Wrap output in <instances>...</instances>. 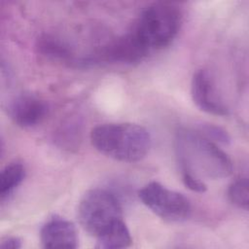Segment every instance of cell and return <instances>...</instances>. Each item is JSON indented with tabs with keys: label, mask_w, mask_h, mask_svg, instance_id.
Wrapping results in <instances>:
<instances>
[{
	"label": "cell",
	"mask_w": 249,
	"mask_h": 249,
	"mask_svg": "<svg viewBox=\"0 0 249 249\" xmlns=\"http://www.w3.org/2000/svg\"><path fill=\"white\" fill-rule=\"evenodd\" d=\"M39 52L48 57L59 60H69L72 58L71 49L60 39L45 34L37 41Z\"/></svg>",
	"instance_id": "obj_12"
},
{
	"label": "cell",
	"mask_w": 249,
	"mask_h": 249,
	"mask_svg": "<svg viewBox=\"0 0 249 249\" xmlns=\"http://www.w3.org/2000/svg\"><path fill=\"white\" fill-rule=\"evenodd\" d=\"M199 132L203 134L205 137H207L208 139H215L223 143H228L230 141V136L228 135L227 131L213 124L202 125Z\"/></svg>",
	"instance_id": "obj_14"
},
{
	"label": "cell",
	"mask_w": 249,
	"mask_h": 249,
	"mask_svg": "<svg viewBox=\"0 0 249 249\" xmlns=\"http://www.w3.org/2000/svg\"><path fill=\"white\" fill-rule=\"evenodd\" d=\"M181 176H182L183 183L190 190L196 192V193H204L206 191L207 186L204 183V181H202L198 178H196L192 175H189V174H181Z\"/></svg>",
	"instance_id": "obj_15"
},
{
	"label": "cell",
	"mask_w": 249,
	"mask_h": 249,
	"mask_svg": "<svg viewBox=\"0 0 249 249\" xmlns=\"http://www.w3.org/2000/svg\"><path fill=\"white\" fill-rule=\"evenodd\" d=\"M175 154L181 174L202 181L222 179L232 171L229 156L199 131L179 128L175 135Z\"/></svg>",
	"instance_id": "obj_1"
},
{
	"label": "cell",
	"mask_w": 249,
	"mask_h": 249,
	"mask_svg": "<svg viewBox=\"0 0 249 249\" xmlns=\"http://www.w3.org/2000/svg\"><path fill=\"white\" fill-rule=\"evenodd\" d=\"M191 93L196 105L202 111L216 115L227 116L229 108L222 100L210 74L203 69L194 74Z\"/></svg>",
	"instance_id": "obj_7"
},
{
	"label": "cell",
	"mask_w": 249,
	"mask_h": 249,
	"mask_svg": "<svg viewBox=\"0 0 249 249\" xmlns=\"http://www.w3.org/2000/svg\"><path fill=\"white\" fill-rule=\"evenodd\" d=\"M96 247L102 249L124 248L131 244V236L123 219L115 222L96 236Z\"/></svg>",
	"instance_id": "obj_10"
},
{
	"label": "cell",
	"mask_w": 249,
	"mask_h": 249,
	"mask_svg": "<svg viewBox=\"0 0 249 249\" xmlns=\"http://www.w3.org/2000/svg\"><path fill=\"white\" fill-rule=\"evenodd\" d=\"M7 112L18 126L33 127L47 117L49 105L46 100L33 93H20L11 100Z\"/></svg>",
	"instance_id": "obj_6"
},
{
	"label": "cell",
	"mask_w": 249,
	"mask_h": 249,
	"mask_svg": "<svg viewBox=\"0 0 249 249\" xmlns=\"http://www.w3.org/2000/svg\"><path fill=\"white\" fill-rule=\"evenodd\" d=\"M21 246H22L21 240L18 237H14V236L7 237L0 244L1 249H18Z\"/></svg>",
	"instance_id": "obj_16"
},
{
	"label": "cell",
	"mask_w": 249,
	"mask_h": 249,
	"mask_svg": "<svg viewBox=\"0 0 249 249\" xmlns=\"http://www.w3.org/2000/svg\"><path fill=\"white\" fill-rule=\"evenodd\" d=\"M228 196L231 203L235 206L248 209L249 203V190H248V179L238 178L231 184L228 190Z\"/></svg>",
	"instance_id": "obj_13"
},
{
	"label": "cell",
	"mask_w": 249,
	"mask_h": 249,
	"mask_svg": "<svg viewBox=\"0 0 249 249\" xmlns=\"http://www.w3.org/2000/svg\"><path fill=\"white\" fill-rule=\"evenodd\" d=\"M149 51L140 43L131 31L104 47L97 58L113 63L131 64L142 60Z\"/></svg>",
	"instance_id": "obj_8"
},
{
	"label": "cell",
	"mask_w": 249,
	"mask_h": 249,
	"mask_svg": "<svg viewBox=\"0 0 249 249\" xmlns=\"http://www.w3.org/2000/svg\"><path fill=\"white\" fill-rule=\"evenodd\" d=\"M25 176V168L20 162L6 165L0 174V197L3 201L20 185Z\"/></svg>",
	"instance_id": "obj_11"
},
{
	"label": "cell",
	"mask_w": 249,
	"mask_h": 249,
	"mask_svg": "<svg viewBox=\"0 0 249 249\" xmlns=\"http://www.w3.org/2000/svg\"><path fill=\"white\" fill-rule=\"evenodd\" d=\"M181 13L173 4L155 3L144 9L132 32L150 52L168 46L179 30Z\"/></svg>",
	"instance_id": "obj_3"
},
{
	"label": "cell",
	"mask_w": 249,
	"mask_h": 249,
	"mask_svg": "<svg viewBox=\"0 0 249 249\" xmlns=\"http://www.w3.org/2000/svg\"><path fill=\"white\" fill-rule=\"evenodd\" d=\"M122 206L118 197L104 189H93L82 197L78 206L81 226L97 236L108 227L122 219Z\"/></svg>",
	"instance_id": "obj_4"
},
{
	"label": "cell",
	"mask_w": 249,
	"mask_h": 249,
	"mask_svg": "<svg viewBox=\"0 0 249 249\" xmlns=\"http://www.w3.org/2000/svg\"><path fill=\"white\" fill-rule=\"evenodd\" d=\"M92 146L101 154L124 162H135L146 157L151 135L142 125L129 123L104 124L90 132Z\"/></svg>",
	"instance_id": "obj_2"
},
{
	"label": "cell",
	"mask_w": 249,
	"mask_h": 249,
	"mask_svg": "<svg viewBox=\"0 0 249 249\" xmlns=\"http://www.w3.org/2000/svg\"><path fill=\"white\" fill-rule=\"evenodd\" d=\"M40 238L45 248H77L78 233L73 223L61 217H53L41 229Z\"/></svg>",
	"instance_id": "obj_9"
},
{
	"label": "cell",
	"mask_w": 249,
	"mask_h": 249,
	"mask_svg": "<svg viewBox=\"0 0 249 249\" xmlns=\"http://www.w3.org/2000/svg\"><path fill=\"white\" fill-rule=\"evenodd\" d=\"M140 200L156 215L169 222H182L191 214L190 200L159 182H150L138 192Z\"/></svg>",
	"instance_id": "obj_5"
}]
</instances>
